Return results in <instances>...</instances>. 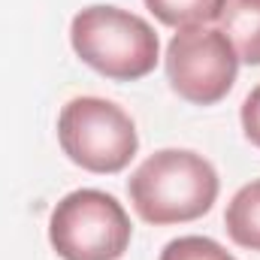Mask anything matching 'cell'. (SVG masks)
<instances>
[{
    "instance_id": "obj_9",
    "label": "cell",
    "mask_w": 260,
    "mask_h": 260,
    "mask_svg": "<svg viewBox=\"0 0 260 260\" xmlns=\"http://www.w3.org/2000/svg\"><path fill=\"white\" fill-rule=\"evenodd\" d=\"M157 260H236V257L209 236H179V239L164 245Z\"/></svg>"
},
{
    "instance_id": "obj_5",
    "label": "cell",
    "mask_w": 260,
    "mask_h": 260,
    "mask_svg": "<svg viewBox=\"0 0 260 260\" xmlns=\"http://www.w3.org/2000/svg\"><path fill=\"white\" fill-rule=\"evenodd\" d=\"M164 67L170 88L182 100L194 106H212L230 94L239 73V55L218 27L200 24L182 27L170 40Z\"/></svg>"
},
{
    "instance_id": "obj_8",
    "label": "cell",
    "mask_w": 260,
    "mask_h": 260,
    "mask_svg": "<svg viewBox=\"0 0 260 260\" xmlns=\"http://www.w3.org/2000/svg\"><path fill=\"white\" fill-rule=\"evenodd\" d=\"M224 0H145V9L167 27H200L218 21Z\"/></svg>"
},
{
    "instance_id": "obj_3",
    "label": "cell",
    "mask_w": 260,
    "mask_h": 260,
    "mask_svg": "<svg viewBox=\"0 0 260 260\" xmlns=\"http://www.w3.org/2000/svg\"><path fill=\"white\" fill-rule=\"evenodd\" d=\"M130 239L124 206L97 188L70 191L49 218V242L61 260H121Z\"/></svg>"
},
{
    "instance_id": "obj_2",
    "label": "cell",
    "mask_w": 260,
    "mask_h": 260,
    "mask_svg": "<svg viewBox=\"0 0 260 260\" xmlns=\"http://www.w3.org/2000/svg\"><path fill=\"white\" fill-rule=\"evenodd\" d=\"M70 43L82 64L115 82L145 79L160 61L154 27L121 6H85L73 15Z\"/></svg>"
},
{
    "instance_id": "obj_7",
    "label": "cell",
    "mask_w": 260,
    "mask_h": 260,
    "mask_svg": "<svg viewBox=\"0 0 260 260\" xmlns=\"http://www.w3.org/2000/svg\"><path fill=\"white\" fill-rule=\"evenodd\" d=\"M224 227L239 248L260 251V179L242 185L233 194L224 212Z\"/></svg>"
},
{
    "instance_id": "obj_10",
    "label": "cell",
    "mask_w": 260,
    "mask_h": 260,
    "mask_svg": "<svg viewBox=\"0 0 260 260\" xmlns=\"http://www.w3.org/2000/svg\"><path fill=\"white\" fill-rule=\"evenodd\" d=\"M239 118H242V133H245V139L260 148V85L242 100Z\"/></svg>"
},
{
    "instance_id": "obj_1",
    "label": "cell",
    "mask_w": 260,
    "mask_h": 260,
    "mask_svg": "<svg viewBox=\"0 0 260 260\" xmlns=\"http://www.w3.org/2000/svg\"><path fill=\"white\" fill-rule=\"evenodd\" d=\"M221 191L215 167L191 148H160L127 182L130 203L145 224H188L203 218Z\"/></svg>"
},
{
    "instance_id": "obj_4",
    "label": "cell",
    "mask_w": 260,
    "mask_h": 260,
    "mask_svg": "<svg viewBox=\"0 0 260 260\" xmlns=\"http://www.w3.org/2000/svg\"><path fill=\"white\" fill-rule=\"evenodd\" d=\"M58 139L76 167L100 176L121 173L139 148L133 118L103 97H73L58 115Z\"/></svg>"
},
{
    "instance_id": "obj_6",
    "label": "cell",
    "mask_w": 260,
    "mask_h": 260,
    "mask_svg": "<svg viewBox=\"0 0 260 260\" xmlns=\"http://www.w3.org/2000/svg\"><path fill=\"white\" fill-rule=\"evenodd\" d=\"M218 30L233 43L239 61L260 67V0H224Z\"/></svg>"
}]
</instances>
